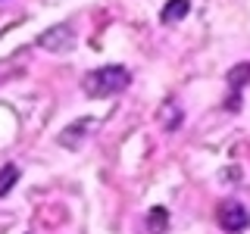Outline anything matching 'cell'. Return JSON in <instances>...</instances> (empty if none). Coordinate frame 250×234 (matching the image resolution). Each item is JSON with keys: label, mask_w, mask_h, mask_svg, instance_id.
Returning <instances> with one entry per match:
<instances>
[{"label": "cell", "mask_w": 250, "mask_h": 234, "mask_svg": "<svg viewBox=\"0 0 250 234\" xmlns=\"http://www.w3.org/2000/svg\"><path fill=\"white\" fill-rule=\"evenodd\" d=\"M229 81H231L234 91H238L241 84H247V81H250V62H244V66H234L231 75H229Z\"/></svg>", "instance_id": "7"}, {"label": "cell", "mask_w": 250, "mask_h": 234, "mask_svg": "<svg viewBox=\"0 0 250 234\" xmlns=\"http://www.w3.org/2000/svg\"><path fill=\"white\" fill-rule=\"evenodd\" d=\"M128 81H131V75H128L125 66H104V69H97V72H91L84 78L82 88H84V94H91V97H109V94L128 88Z\"/></svg>", "instance_id": "1"}, {"label": "cell", "mask_w": 250, "mask_h": 234, "mask_svg": "<svg viewBox=\"0 0 250 234\" xmlns=\"http://www.w3.org/2000/svg\"><path fill=\"white\" fill-rule=\"evenodd\" d=\"M219 225H222L225 231H244L247 225H250V215H247V209L241 206V203H234V200H225L222 206H219Z\"/></svg>", "instance_id": "2"}, {"label": "cell", "mask_w": 250, "mask_h": 234, "mask_svg": "<svg viewBox=\"0 0 250 234\" xmlns=\"http://www.w3.org/2000/svg\"><path fill=\"white\" fill-rule=\"evenodd\" d=\"M72 31H69L66 25H57L50 28L47 35H41V47H47V50H66V47H72Z\"/></svg>", "instance_id": "3"}, {"label": "cell", "mask_w": 250, "mask_h": 234, "mask_svg": "<svg viewBox=\"0 0 250 234\" xmlns=\"http://www.w3.org/2000/svg\"><path fill=\"white\" fill-rule=\"evenodd\" d=\"M147 225H150V234H163L166 231V225H169V213L163 206H156V209H150V218H147Z\"/></svg>", "instance_id": "5"}, {"label": "cell", "mask_w": 250, "mask_h": 234, "mask_svg": "<svg viewBox=\"0 0 250 234\" xmlns=\"http://www.w3.org/2000/svg\"><path fill=\"white\" fill-rule=\"evenodd\" d=\"M16 181H19V169H16V166H3V169H0V197H3Z\"/></svg>", "instance_id": "6"}, {"label": "cell", "mask_w": 250, "mask_h": 234, "mask_svg": "<svg viewBox=\"0 0 250 234\" xmlns=\"http://www.w3.org/2000/svg\"><path fill=\"white\" fill-rule=\"evenodd\" d=\"M188 10H191V0H169V3L163 6V16H160V19L166 22V25H172V22L185 19Z\"/></svg>", "instance_id": "4"}]
</instances>
